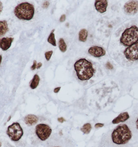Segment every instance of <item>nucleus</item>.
Segmentation results:
<instances>
[{"label": "nucleus", "mask_w": 138, "mask_h": 147, "mask_svg": "<svg viewBox=\"0 0 138 147\" xmlns=\"http://www.w3.org/2000/svg\"><path fill=\"white\" fill-rule=\"evenodd\" d=\"M124 54L128 60L132 61L138 60V42L126 49Z\"/></svg>", "instance_id": "7"}, {"label": "nucleus", "mask_w": 138, "mask_h": 147, "mask_svg": "<svg viewBox=\"0 0 138 147\" xmlns=\"http://www.w3.org/2000/svg\"><path fill=\"white\" fill-rule=\"evenodd\" d=\"M59 47L61 51L63 53L65 52L67 50V45L63 38H61L59 39Z\"/></svg>", "instance_id": "18"}, {"label": "nucleus", "mask_w": 138, "mask_h": 147, "mask_svg": "<svg viewBox=\"0 0 138 147\" xmlns=\"http://www.w3.org/2000/svg\"><path fill=\"white\" fill-rule=\"evenodd\" d=\"M136 128L138 129V118L136 121Z\"/></svg>", "instance_id": "30"}, {"label": "nucleus", "mask_w": 138, "mask_h": 147, "mask_svg": "<svg viewBox=\"0 0 138 147\" xmlns=\"http://www.w3.org/2000/svg\"><path fill=\"white\" fill-rule=\"evenodd\" d=\"M91 129H92V126L91 124L87 123L84 124L80 130L81 131L83 132L84 134H88L91 132Z\"/></svg>", "instance_id": "19"}, {"label": "nucleus", "mask_w": 138, "mask_h": 147, "mask_svg": "<svg viewBox=\"0 0 138 147\" xmlns=\"http://www.w3.org/2000/svg\"><path fill=\"white\" fill-rule=\"evenodd\" d=\"M65 19H66V16L65 15L63 14L62 15V16H61L60 18V22H64L65 21Z\"/></svg>", "instance_id": "24"}, {"label": "nucleus", "mask_w": 138, "mask_h": 147, "mask_svg": "<svg viewBox=\"0 0 138 147\" xmlns=\"http://www.w3.org/2000/svg\"><path fill=\"white\" fill-rule=\"evenodd\" d=\"M2 59V57L1 55H0V64L1 63Z\"/></svg>", "instance_id": "31"}, {"label": "nucleus", "mask_w": 138, "mask_h": 147, "mask_svg": "<svg viewBox=\"0 0 138 147\" xmlns=\"http://www.w3.org/2000/svg\"><path fill=\"white\" fill-rule=\"evenodd\" d=\"M132 137L131 131L127 125L118 126L112 134V142L117 145L125 144L129 142Z\"/></svg>", "instance_id": "2"}, {"label": "nucleus", "mask_w": 138, "mask_h": 147, "mask_svg": "<svg viewBox=\"0 0 138 147\" xmlns=\"http://www.w3.org/2000/svg\"><path fill=\"white\" fill-rule=\"evenodd\" d=\"M55 29L52 31L51 32L48 38L47 41L48 43L52 45L53 46H56V40L55 38V35L54 33Z\"/></svg>", "instance_id": "17"}, {"label": "nucleus", "mask_w": 138, "mask_h": 147, "mask_svg": "<svg viewBox=\"0 0 138 147\" xmlns=\"http://www.w3.org/2000/svg\"><path fill=\"white\" fill-rule=\"evenodd\" d=\"M36 134L41 141L47 140L50 136L52 129L49 126L45 124H40L36 127Z\"/></svg>", "instance_id": "6"}, {"label": "nucleus", "mask_w": 138, "mask_h": 147, "mask_svg": "<svg viewBox=\"0 0 138 147\" xmlns=\"http://www.w3.org/2000/svg\"><path fill=\"white\" fill-rule=\"evenodd\" d=\"M13 38H3L0 40V47L3 51H7L11 47Z\"/></svg>", "instance_id": "11"}, {"label": "nucleus", "mask_w": 138, "mask_h": 147, "mask_svg": "<svg viewBox=\"0 0 138 147\" xmlns=\"http://www.w3.org/2000/svg\"><path fill=\"white\" fill-rule=\"evenodd\" d=\"M25 123L28 126H32L35 125L38 122V117L34 115H28L24 119Z\"/></svg>", "instance_id": "13"}, {"label": "nucleus", "mask_w": 138, "mask_h": 147, "mask_svg": "<svg viewBox=\"0 0 138 147\" xmlns=\"http://www.w3.org/2000/svg\"><path fill=\"white\" fill-rule=\"evenodd\" d=\"M49 3L48 1H46L42 4V7L44 9H47L49 5Z\"/></svg>", "instance_id": "22"}, {"label": "nucleus", "mask_w": 138, "mask_h": 147, "mask_svg": "<svg viewBox=\"0 0 138 147\" xmlns=\"http://www.w3.org/2000/svg\"><path fill=\"white\" fill-rule=\"evenodd\" d=\"M95 6L97 11L101 13H104L107 11L108 1L106 0H97L95 1Z\"/></svg>", "instance_id": "10"}, {"label": "nucleus", "mask_w": 138, "mask_h": 147, "mask_svg": "<svg viewBox=\"0 0 138 147\" xmlns=\"http://www.w3.org/2000/svg\"><path fill=\"white\" fill-rule=\"evenodd\" d=\"M7 134L12 140L17 142L23 136L24 132L20 124L15 123L9 126Z\"/></svg>", "instance_id": "5"}, {"label": "nucleus", "mask_w": 138, "mask_h": 147, "mask_svg": "<svg viewBox=\"0 0 138 147\" xmlns=\"http://www.w3.org/2000/svg\"><path fill=\"white\" fill-rule=\"evenodd\" d=\"M74 67L78 79L82 81L89 80L93 77L95 72L93 64L84 58L76 61Z\"/></svg>", "instance_id": "1"}, {"label": "nucleus", "mask_w": 138, "mask_h": 147, "mask_svg": "<svg viewBox=\"0 0 138 147\" xmlns=\"http://www.w3.org/2000/svg\"><path fill=\"white\" fill-rule=\"evenodd\" d=\"M104 126V124L102 123H97L95 124V127L96 128H98L100 127H102Z\"/></svg>", "instance_id": "25"}, {"label": "nucleus", "mask_w": 138, "mask_h": 147, "mask_svg": "<svg viewBox=\"0 0 138 147\" xmlns=\"http://www.w3.org/2000/svg\"><path fill=\"white\" fill-rule=\"evenodd\" d=\"M3 10V5L2 3L0 1V14L1 13Z\"/></svg>", "instance_id": "28"}, {"label": "nucleus", "mask_w": 138, "mask_h": 147, "mask_svg": "<svg viewBox=\"0 0 138 147\" xmlns=\"http://www.w3.org/2000/svg\"><path fill=\"white\" fill-rule=\"evenodd\" d=\"M53 53V51H47L45 53V57L47 61L50 60V58H51V56H52Z\"/></svg>", "instance_id": "20"}, {"label": "nucleus", "mask_w": 138, "mask_h": 147, "mask_svg": "<svg viewBox=\"0 0 138 147\" xmlns=\"http://www.w3.org/2000/svg\"><path fill=\"white\" fill-rule=\"evenodd\" d=\"M88 37V31L85 29L80 30L79 33V40L80 41L85 42Z\"/></svg>", "instance_id": "16"}, {"label": "nucleus", "mask_w": 138, "mask_h": 147, "mask_svg": "<svg viewBox=\"0 0 138 147\" xmlns=\"http://www.w3.org/2000/svg\"><path fill=\"white\" fill-rule=\"evenodd\" d=\"M34 11L33 5L27 2L23 3L15 7L14 14L20 20L29 21L33 18Z\"/></svg>", "instance_id": "3"}, {"label": "nucleus", "mask_w": 138, "mask_h": 147, "mask_svg": "<svg viewBox=\"0 0 138 147\" xmlns=\"http://www.w3.org/2000/svg\"><path fill=\"white\" fill-rule=\"evenodd\" d=\"M106 67L107 69H113V67H114L113 65L109 62H108V63H106Z\"/></svg>", "instance_id": "21"}, {"label": "nucleus", "mask_w": 138, "mask_h": 147, "mask_svg": "<svg viewBox=\"0 0 138 147\" xmlns=\"http://www.w3.org/2000/svg\"><path fill=\"white\" fill-rule=\"evenodd\" d=\"M11 118V117H10V118H9V117L8 120V121H9V120H10Z\"/></svg>", "instance_id": "33"}, {"label": "nucleus", "mask_w": 138, "mask_h": 147, "mask_svg": "<svg viewBox=\"0 0 138 147\" xmlns=\"http://www.w3.org/2000/svg\"><path fill=\"white\" fill-rule=\"evenodd\" d=\"M9 28L7 22L6 20L0 21V37L4 36L8 32Z\"/></svg>", "instance_id": "14"}, {"label": "nucleus", "mask_w": 138, "mask_h": 147, "mask_svg": "<svg viewBox=\"0 0 138 147\" xmlns=\"http://www.w3.org/2000/svg\"><path fill=\"white\" fill-rule=\"evenodd\" d=\"M2 146V143H1V142H0V147H1Z\"/></svg>", "instance_id": "32"}, {"label": "nucleus", "mask_w": 138, "mask_h": 147, "mask_svg": "<svg viewBox=\"0 0 138 147\" xmlns=\"http://www.w3.org/2000/svg\"><path fill=\"white\" fill-rule=\"evenodd\" d=\"M42 66V63L41 62H39V63H38L37 65V69H39V68H40V67H41Z\"/></svg>", "instance_id": "29"}, {"label": "nucleus", "mask_w": 138, "mask_h": 147, "mask_svg": "<svg viewBox=\"0 0 138 147\" xmlns=\"http://www.w3.org/2000/svg\"><path fill=\"white\" fill-rule=\"evenodd\" d=\"M130 116L128 112H124L121 113L115 118L112 121L113 124H117L120 123H124L129 119Z\"/></svg>", "instance_id": "12"}, {"label": "nucleus", "mask_w": 138, "mask_h": 147, "mask_svg": "<svg viewBox=\"0 0 138 147\" xmlns=\"http://www.w3.org/2000/svg\"></svg>", "instance_id": "34"}, {"label": "nucleus", "mask_w": 138, "mask_h": 147, "mask_svg": "<svg viewBox=\"0 0 138 147\" xmlns=\"http://www.w3.org/2000/svg\"><path fill=\"white\" fill-rule=\"evenodd\" d=\"M58 121L59 122H60L61 123H63V122H65V120L64 118H63V117H61V118H58Z\"/></svg>", "instance_id": "26"}, {"label": "nucleus", "mask_w": 138, "mask_h": 147, "mask_svg": "<svg viewBox=\"0 0 138 147\" xmlns=\"http://www.w3.org/2000/svg\"><path fill=\"white\" fill-rule=\"evenodd\" d=\"M124 9L127 14L129 15L135 14L138 11V1H129L125 4Z\"/></svg>", "instance_id": "8"}, {"label": "nucleus", "mask_w": 138, "mask_h": 147, "mask_svg": "<svg viewBox=\"0 0 138 147\" xmlns=\"http://www.w3.org/2000/svg\"><path fill=\"white\" fill-rule=\"evenodd\" d=\"M61 88V87H57V88H55L54 90V92L55 93H57L59 92V91H60Z\"/></svg>", "instance_id": "27"}, {"label": "nucleus", "mask_w": 138, "mask_h": 147, "mask_svg": "<svg viewBox=\"0 0 138 147\" xmlns=\"http://www.w3.org/2000/svg\"><path fill=\"white\" fill-rule=\"evenodd\" d=\"M121 43L126 47H129L138 41V28L133 26L125 30L120 39Z\"/></svg>", "instance_id": "4"}, {"label": "nucleus", "mask_w": 138, "mask_h": 147, "mask_svg": "<svg viewBox=\"0 0 138 147\" xmlns=\"http://www.w3.org/2000/svg\"><path fill=\"white\" fill-rule=\"evenodd\" d=\"M89 54L94 57H100L104 56L106 54V51L104 48L100 47L93 46L90 47L88 50Z\"/></svg>", "instance_id": "9"}, {"label": "nucleus", "mask_w": 138, "mask_h": 147, "mask_svg": "<svg viewBox=\"0 0 138 147\" xmlns=\"http://www.w3.org/2000/svg\"><path fill=\"white\" fill-rule=\"evenodd\" d=\"M40 80V78L38 74H35L31 82L30 88L32 89H35L36 88L39 84Z\"/></svg>", "instance_id": "15"}, {"label": "nucleus", "mask_w": 138, "mask_h": 147, "mask_svg": "<svg viewBox=\"0 0 138 147\" xmlns=\"http://www.w3.org/2000/svg\"><path fill=\"white\" fill-rule=\"evenodd\" d=\"M37 67V62L36 60L34 61L33 64V65L31 66V69L32 70H34Z\"/></svg>", "instance_id": "23"}]
</instances>
